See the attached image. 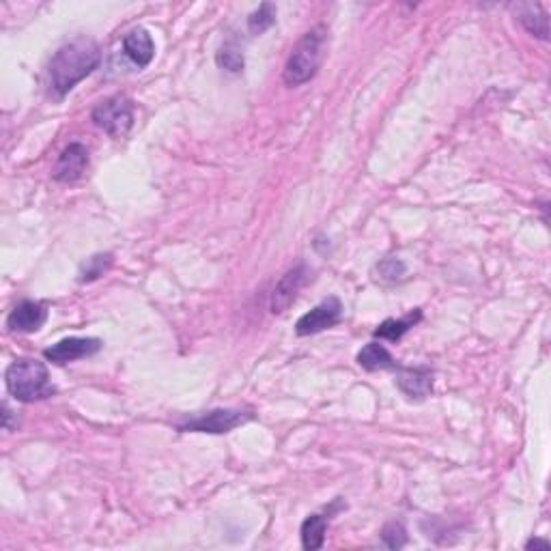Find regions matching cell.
Segmentation results:
<instances>
[{
	"instance_id": "cell-1",
	"label": "cell",
	"mask_w": 551,
	"mask_h": 551,
	"mask_svg": "<svg viewBox=\"0 0 551 551\" xmlns=\"http://www.w3.org/2000/svg\"><path fill=\"white\" fill-rule=\"evenodd\" d=\"M102 63V50L96 39L80 35L54 52L48 65L50 91L59 99L65 97L78 82H82Z\"/></svg>"
},
{
	"instance_id": "cell-2",
	"label": "cell",
	"mask_w": 551,
	"mask_h": 551,
	"mask_svg": "<svg viewBox=\"0 0 551 551\" xmlns=\"http://www.w3.org/2000/svg\"><path fill=\"white\" fill-rule=\"evenodd\" d=\"M327 43V29L324 24L315 26L308 32L299 37L289 57L285 71H282V80L289 87H302L308 80H313L319 71L321 60H324V50Z\"/></svg>"
},
{
	"instance_id": "cell-3",
	"label": "cell",
	"mask_w": 551,
	"mask_h": 551,
	"mask_svg": "<svg viewBox=\"0 0 551 551\" xmlns=\"http://www.w3.org/2000/svg\"><path fill=\"white\" fill-rule=\"evenodd\" d=\"M9 394L20 403H35L57 394L48 366L39 360H18L5 372Z\"/></svg>"
},
{
	"instance_id": "cell-4",
	"label": "cell",
	"mask_w": 551,
	"mask_h": 551,
	"mask_svg": "<svg viewBox=\"0 0 551 551\" xmlns=\"http://www.w3.org/2000/svg\"><path fill=\"white\" fill-rule=\"evenodd\" d=\"M254 418L253 409H239V408H220L203 411V414L192 416L177 422V431L179 433H211V436H222V433L235 431L237 427L246 425Z\"/></svg>"
},
{
	"instance_id": "cell-5",
	"label": "cell",
	"mask_w": 551,
	"mask_h": 551,
	"mask_svg": "<svg viewBox=\"0 0 551 551\" xmlns=\"http://www.w3.org/2000/svg\"><path fill=\"white\" fill-rule=\"evenodd\" d=\"M91 119L108 136L124 138L133 125V102L127 96H113L104 99L93 108Z\"/></svg>"
},
{
	"instance_id": "cell-6",
	"label": "cell",
	"mask_w": 551,
	"mask_h": 551,
	"mask_svg": "<svg viewBox=\"0 0 551 551\" xmlns=\"http://www.w3.org/2000/svg\"><path fill=\"white\" fill-rule=\"evenodd\" d=\"M343 315V304L338 298H327L321 304H317L310 313L302 315L295 324V334L298 336H313L327 330V327L336 326L341 321Z\"/></svg>"
},
{
	"instance_id": "cell-7",
	"label": "cell",
	"mask_w": 551,
	"mask_h": 551,
	"mask_svg": "<svg viewBox=\"0 0 551 551\" xmlns=\"http://www.w3.org/2000/svg\"><path fill=\"white\" fill-rule=\"evenodd\" d=\"M102 347H104V343L99 341V338L69 336V338H63V341L54 343L52 347H48L46 352H43V358L57 366H65V364H69V362L91 358V355H96Z\"/></svg>"
},
{
	"instance_id": "cell-8",
	"label": "cell",
	"mask_w": 551,
	"mask_h": 551,
	"mask_svg": "<svg viewBox=\"0 0 551 551\" xmlns=\"http://www.w3.org/2000/svg\"><path fill=\"white\" fill-rule=\"evenodd\" d=\"M308 280V267L304 263L291 267L285 276L278 280L270 298V310L274 315H282L291 308V304L298 299V293L302 291V287Z\"/></svg>"
},
{
	"instance_id": "cell-9",
	"label": "cell",
	"mask_w": 551,
	"mask_h": 551,
	"mask_svg": "<svg viewBox=\"0 0 551 551\" xmlns=\"http://www.w3.org/2000/svg\"><path fill=\"white\" fill-rule=\"evenodd\" d=\"M88 166V152L85 144L71 142L60 152L57 164L52 169L54 181L59 183H74L85 175Z\"/></svg>"
},
{
	"instance_id": "cell-10",
	"label": "cell",
	"mask_w": 551,
	"mask_h": 551,
	"mask_svg": "<svg viewBox=\"0 0 551 551\" xmlns=\"http://www.w3.org/2000/svg\"><path fill=\"white\" fill-rule=\"evenodd\" d=\"M48 319V306L43 302H32V299H24L11 310L7 317V327L11 332L32 334L39 332Z\"/></svg>"
},
{
	"instance_id": "cell-11",
	"label": "cell",
	"mask_w": 551,
	"mask_h": 551,
	"mask_svg": "<svg viewBox=\"0 0 551 551\" xmlns=\"http://www.w3.org/2000/svg\"><path fill=\"white\" fill-rule=\"evenodd\" d=\"M397 386L408 399H427L433 392V371L425 366H416V369H405L397 366Z\"/></svg>"
},
{
	"instance_id": "cell-12",
	"label": "cell",
	"mask_w": 551,
	"mask_h": 551,
	"mask_svg": "<svg viewBox=\"0 0 551 551\" xmlns=\"http://www.w3.org/2000/svg\"><path fill=\"white\" fill-rule=\"evenodd\" d=\"M343 509V502L341 498L334 502L330 509L326 510V513H315V515H308L302 523V545L304 549H321L324 547L326 543V532H327V526H330V517L336 513V510Z\"/></svg>"
},
{
	"instance_id": "cell-13",
	"label": "cell",
	"mask_w": 551,
	"mask_h": 551,
	"mask_svg": "<svg viewBox=\"0 0 551 551\" xmlns=\"http://www.w3.org/2000/svg\"><path fill=\"white\" fill-rule=\"evenodd\" d=\"M510 11L515 14V18L519 24L526 29L530 35L543 39H549V18L547 11H545L538 3H517L510 5Z\"/></svg>"
},
{
	"instance_id": "cell-14",
	"label": "cell",
	"mask_w": 551,
	"mask_h": 551,
	"mask_svg": "<svg viewBox=\"0 0 551 551\" xmlns=\"http://www.w3.org/2000/svg\"><path fill=\"white\" fill-rule=\"evenodd\" d=\"M124 54L138 69H142V67L152 63L155 57V43L153 37L149 35V31L138 26V29L127 32L124 37Z\"/></svg>"
},
{
	"instance_id": "cell-15",
	"label": "cell",
	"mask_w": 551,
	"mask_h": 551,
	"mask_svg": "<svg viewBox=\"0 0 551 551\" xmlns=\"http://www.w3.org/2000/svg\"><path fill=\"white\" fill-rule=\"evenodd\" d=\"M358 364L366 371H394L397 369V362H394L392 354L380 343H369L366 347H362L358 354Z\"/></svg>"
},
{
	"instance_id": "cell-16",
	"label": "cell",
	"mask_w": 551,
	"mask_h": 551,
	"mask_svg": "<svg viewBox=\"0 0 551 551\" xmlns=\"http://www.w3.org/2000/svg\"><path fill=\"white\" fill-rule=\"evenodd\" d=\"M420 321H422V310L416 308V310H411L409 315L400 317V319H386V321H383L381 326H377L375 336L397 343L411 330V327H414L416 324H420Z\"/></svg>"
},
{
	"instance_id": "cell-17",
	"label": "cell",
	"mask_w": 551,
	"mask_h": 551,
	"mask_svg": "<svg viewBox=\"0 0 551 551\" xmlns=\"http://www.w3.org/2000/svg\"><path fill=\"white\" fill-rule=\"evenodd\" d=\"M276 24V7L271 3H263L257 11H253L248 18V31L253 35H263Z\"/></svg>"
},
{
	"instance_id": "cell-18",
	"label": "cell",
	"mask_w": 551,
	"mask_h": 551,
	"mask_svg": "<svg viewBox=\"0 0 551 551\" xmlns=\"http://www.w3.org/2000/svg\"><path fill=\"white\" fill-rule=\"evenodd\" d=\"M216 63H218L222 69L231 71V74H239L243 69V52L239 50L237 43L228 41L218 50L216 54Z\"/></svg>"
},
{
	"instance_id": "cell-19",
	"label": "cell",
	"mask_w": 551,
	"mask_h": 551,
	"mask_svg": "<svg viewBox=\"0 0 551 551\" xmlns=\"http://www.w3.org/2000/svg\"><path fill=\"white\" fill-rule=\"evenodd\" d=\"M113 265V254H96L82 265L80 270V282H93L99 276H104V271Z\"/></svg>"
},
{
	"instance_id": "cell-20",
	"label": "cell",
	"mask_w": 551,
	"mask_h": 551,
	"mask_svg": "<svg viewBox=\"0 0 551 551\" xmlns=\"http://www.w3.org/2000/svg\"><path fill=\"white\" fill-rule=\"evenodd\" d=\"M381 541L388 549H400L408 543V530L400 521H390L383 526L381 530Z\"/></svg>"
},
{
	"instance_id": "cell-21",
	"label": "cell",
	"mask_w": 551,
	"mask_h": 551,
	"mask_svg": "<svg viewBox=\"0 0 551 551\" xmlns=\"http://www.w3.org/2000/svg\"><path fill=\"white\" fill-rule=\"evenodd\" d=\"M377 271H380V278L381 280H386V282H399V280H403V276H405V265H403V261H399V259H386V261H381L380 265H377Z\"/></svg>"
},
{
	"instance_id": "cell-22",
	"label": "cell",
	"mask_w": 551,
	"mask_h": 551,
	"mask_svg": "<svg viewBox=\"0 0 551 551\" xmlns=\"http://www.w3.org/2000/svg\"><path fill=\"white\" fill-rule=\"evenodd\" d=\"M526 549H543V551H549V549H551V543H549V541H543V538H530V541L526 543Z\"/></svg>"
}]
</instances>
